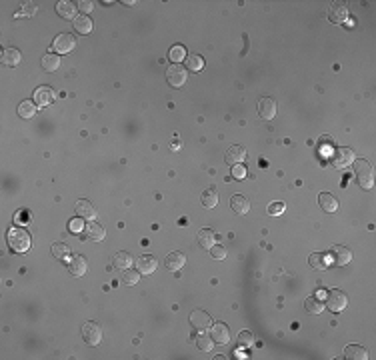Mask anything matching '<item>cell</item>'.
Here are the masks:
<instances>
[{
	"mask_svg": "<svg viewBox=\"0 0 376 360\" xmlns=\"http://www.w3.org/2000/svg\"><path fill=\"white\" fill-rule=\"evenodd\" d=\"M8 244H10V248L14 250V252H28L30 250V246H32V240H30V234H28V230H24V228H20V226H14V228H10L8 230Z\"/></svg>",
	"mask_w": 376,
	"mask_h": 360,
	"instance_id": "obj_1",
	"label": "cell"
},
{
	"mask_svg": "<svg viewBox=\"0 0 376 360\" xmlns=\"http://www.w3.org/2000/svg\"><path fill=\"white\" fill-rule=\"evenodd\" d=\"M352 168H354V174H356V180H358V186L364 188V190H370L372 184H374L372 166H370L366 160H354V162H352Z\"/></svg>",
	"mask_w": 376,
	"mask_h": 360,
	"instance_id": "obj_2",
	"label": "cell"
},
{
	"mask_svg": "<svg viewBox=\"0 0 376 360\" xmlns=\"http://www.w3.org/2000/svg\"><path fill=\"white\" fill-rule=\"evenodd\" d=\"M330 162H332L334 168H346V166H350V164L354 162V152H352V148H348V146L336 148L334 154L330 156Z\"/></svg>",
	"mask_w": 376,
	"mask_h": 360,
	"instance_id": "obj_3",
	"label": "cell"
},
{
	"mask_svg": "<svg viewBox=\"0 0 376 360\" xmlns=\"http://www.w3.org/2000/svg\"><path fill=\"white\" fill-rule=\"evenodd\" d=\"M346 304H348V296L342 292V290H328L326 292V306L332 310V312H340V310H344L346 308Z\"/></svg>",
	"mask_w": 376,
	"mask_h": 360,
	"instance_id": "obj_4",
	"label": "cell"
},
{
	"mask_svg": "<svg viewBox=\"0 0 376 360\" xmlns=\"http://www.w3.org/2000/svg\"><path fill=\"white\" fill-rule=\"evenodd\" d=\"M186 78H188L186 66L172 64V66L166 70V80H168V84L174 86V88H180L182 84H186Z\"/></svg>",
	"mask_w": 376,
	"mask_h": 360,
	"instance_id": "obj_5",
	"label": "cell"
},
{
	"mask_svg": "<svg viewBox=\"0 0 376 360\" xmlns=\"http://www.w3.org/2000/svg\"><path fill=\"white\" fill-rule=\"evenodd\" d=\"M74 46H76V38H74L72 34H66V32L58 34V36L54 38V42H52V50H54V52H60V54L72 52Z\"/></svg>",
	"mask_w": 376,
	"mask_h": 360,
	"instance_id": "obj_6",
	"label": "cell"
},
{
	"mask_svg": "<svg viewBox=\"0 0 376 360\" xmlns=\"http://www.w3.org/2000/svg\"><path fill=\"white\" fill-rule=\"evenodd\" d=\"M82 338L88 346H96L100 340H102V330L96 322H86L82 326Z\"/></svg>",
	"mask_w": 376,
	"mask_h": 360,
	"instance_id": "obj_7",
	"label": "cell"
},
{
	"mask_svg": "<svg viewBox=\"0 0 376 360\" xmlns=\"http://www.w3.org/2000/svg\"><path fill=\"white\" fill-rule=\"evenodd\" d=\"M346 18H348V6L344 2H332L330 8H328V20L340 24Z\"/></svg>",
	"mask_w": 376,
	"mask_h": 360,
	"instance_id": "obj_8",
	"label": "cell"
},
{
	"mask_svg": "<svg viewBox=\"0 0 376 360\" xmlns=\"http://www.w3.org/2000/svg\"><path fill=\"white\" fill-rule=\"evenodd\" d=\"M190 324L196 328V330H208L210 326H212V320H210V316L204 312V310H200V308H196V310H192V314H190Z\"/></svg>",
	"mask_w": 376,
	"mask_h": 360,
	"instance_id": "obj_9",
	"label": "cell"
},
{
	"mask_svg": "<svg viewBox=\"0 0 376 360\" xmlns=\"http://www.w3.org/2000/svg\"><path fill=\"white\" fill-rule=\"evenodd\" d=\"M258 116L264 118V120L274 118V116H276V102H274L272 98H268V96L260 98V100H258Z\"/></svg>",
	"mask_w": 376,
	"mask_h": 360,
	"instance_id": "obj_10",
	"label": "cell"
},
{
	"mask_svg": "<svg viewBox=\"0 0 376 360\" xmlns=\"http://www.w3.org/2000/svg\"><path fill=\"white\" fill-rule=\"evenodd\" d=\"M184 262H186V256H184L182 252L174 250V252L166 254V258H164V268L170 270V272H178V270L184 266Z\"/></svg>",
	"mask_w": 376,
	"mask_h": 360,
	"instance_id": "obj_11",
	"label": "cell"
},
{
	"mask_svg": "<svg viewBox=\"0 0 376 360\" xmlns=\"http://www.w3.org/2000/svg\"><path fill=\"white\" fill-rule=\"evenodd\" d=\"M66 268H68V272H70L72 276L80 278V276H84V274H86V258H84V256H80V254H76V256L68 258Z\"/></svg>",
	"mask_w": 376,
	"mask_h": 360,
	"instance_id": "obj_12",
	"label": "cell"
},
{
	"mask_svg": "<svg viewBox=\"0 0 376 360\" xmlns=\"http://www.w3.org/2000/svg\"><path fill=\"white\" fill-rule=\"evenodd\" d=\"M210 334H212V340L218 342V344H228V340H230V330H228V326L222 324V322L212 324V326H210Z\"/></svg>",
	"mask_w": 376,
	"mask_h": 360,
	"instance_id": "obj_13",
	"label": "cell"
},
{
	"mask_svg": "<svg viewBox=\"0 0 376 360\" xmlns=\"http://www.w3.org/2000/svg\"><path fill=\"white\" fill-rule=\"evenodd\" d=\"M54 98H56V94H54V90L48 88V86H40V88H36V92H34V102H36L38 106H48V104L54 102Z\"/></svg>",
	"mask_w": 376,
	"mask_h": 360,
	"instance_id": "obj_14",
	"label": "cell"
},
{
	"mask_svg": "<svg viewBox=\"0 0 376 360\" xmlns=\"http://www.w3.org/2000/svg\"><path fill=\"white\" fill-rule=\"evenodd\" d=\"M82 234L88 238V240H94V242H98V240H102L104 238V228L98 224V222H94V220H90L88 224H84V230H82Z\"/></svg>",
	"mask_w": 376,
	"mask_h": 360,
	"instance_id": "obj_15",
	"label": "cell"
},
{
	"mask_svg": "<svg viewBox=\"0 0 376 360\" xmlns=\"http://www.w3.org/2000/svg\"><path fill=\"white\" fill-rule=\"evenodd\" d=\"M244 158H246V150H244L242 146H238V144L230 146V148H228V152H226V156H224L226 164H230V166H234V164H240V162H242Z\"/></svg>",
	"mask_w": 376,
	"mask_h": 360,
	"instance_id": "obj_16",
	"label": "cell"
},
{
	"mask_svg": "<svg viewBox=\"0 0 376 360\" xmlns=\"http://www.w3.org/2000/svg\"><path fill=\"white\" fill-rule=\"evenodd\" d=\"M136 268H138V272L140 274H152L154 270H156V258L154 256H150V254H144V256H140L138 260H136Z\"/></svg>",
	"mask_w": 376,
	"mask_h": 360,
	"instance_id": "obj_17",
	"label": "cell"
},
{
	"mask_svg": "<svg viewBox=\"0 0 376 360\" xmlns=\"http://www.w3.org/2000/svg\"><path fill=\"white\" fill-rule=\"evenodd\" d=\"M230 208H232V212H236V214H246V212L250 210V200H248L246 196H242V194H234V196L230 198Z\"/></svg>",
	"mask_w": 376,
	"mask_h": 360,
	"instance_id": "obj_18",
	"label": "cell"
},
{
	"mask_svg": "<svg viewBox=\"0 0 376 360\" xmlns=\"http://www.w3.org/2000/svg\"><path fill=\"white\" fill-rule=\"evenodd\" d=\"M74 210H76L78 216L88 218V220H92V218L96 216V206H94L90 200H78L76 206H74Z\"/></svg>",
	"mask_w": 376,
	"mask_h": 360,
	"instance_id": "obj_19",
	"label": "cell"
},
{
	"mask_svg": "<svg viewBox=\"0 0 376 360\" xmlns=\"http://www.w3.org/2000/svg\"><path fill=\"white\" fill-rule=\"evenodd\" d=\"M332 256H334V264L336 266H346L352 260V252L346 246H334L332 248Z\"/></svg>",
	"mask_w": 376,
	"mask_h": 360,
	"instance_id": "obj_20",
	"label": "cell"
},
{
	"mask_svg": "<svg viewBox=\"0 0 376 360\" xmlns=\"http://www.w3.org/2000/svg\"><path fill=\"white\" fill-rule=\"evenodd\" d=\"M308 262L314 270H326L330 266V256L324 254V252H314V254H310Z\"/></svg>",
	"mask_w": 376,
	"mask_h": 360,
	"instance_id": "obj_21",
	"label": "cell"
},
{
	"mask_svg": "<svg viewBox=\"0 0 376 360\" xmlns=\"http://www.w3.org/2000/svg\"><path fill=\"white\" fill-rule=\"evenodd\" d=\"M318 204H320V208H322L324 212H328V214H332V212L338 210V200H336L332 194H328V192H322V194H320Z\"/></svg>",
	"mask_w": 376,
	"mask_h": 360,
	"instance_id": "obj_22",
	"label": "cell"
},
{
	"mask_svg": "<svg viewBox=\"0 0 376 360\" xmlns=\"http://www.w3.org/2000/svg\"><path fill=\"white\" fill-rule=\"evenodd\" d=\"M344 356L350 360H366L368 358V352L364 346H358V344H348L344 348Z\"/></svg>",
	"mask_w": 376,
	"mask_h": 360,
	"instance_id": "obj_23",
	"label": "cell"
},
{
	"mask_svg": "<svg viewBox=\"0 0 376 360\" xmlns=\"http://www.w3.org/2000/svg\"><path fill=\"white\" fill-rule=\"evenodd\" d=\"M214 240H216V234L210 230V228H202L198 232V244L204 248V250H210L214 246Z\"/></svg>",
	"mask_w": 376,
	"mask_h": 360,
	"instance_id": "obj_24",
	"label": "cell"
},
{
	"mask_svg": "<svg viewBox=\"0 0 376 360\" xmlns=\"http://www.w3.org/2000/svg\"><path fill=\"white\" fill-rule=\"evenodd\" d=\"M112 264H114V268H118V270H126V268H130V264H132V256H130L128 252L120 250V252H116V254L112 256Z\"/></svg>",
	"mask_w": 376,
	"mask_h": 360,
	"instance_id": "obj_25",
	"label": "cell"
},
{
	"mask_svg": "<svg viewBox=\"0 0 376 360\" xmlns=\"http://www.w3.org/2000/svg\"><path fill=\"white\" fill-rule=\"evenodd\" d=\"M56 12L62 16V18H76V6L72 4V2H68V0H62V2H58L56 4Z\"/></svg>",
	"mask_w": 376,
	"mask_h": 360,
	"instance_id": "obj_26",
	"label": "cell"
},
{
	"mask_svg": "<svg viewBox=\"0 0 376 360\" xmlns=\"http://www.w3.org/2000/svg\"><path fill=\"white\" fill-rule=\"evenodd\" d=\"M74 28H76V32H80V34H90V32H92V20H90L86 14L76 16Z\"/></svg>",
	"mask_w": 376,
	"mask_h": 360,
	"instance_id": "obj_27",
	"label": "cell"
},
{
	"mask_svg": "<svg viewBox=\"0 0 376 360\" xmlns=\"http://www.w3.org/2000/svg\"><path fill=\"white\" fill-rule=\"evenodd\" d=\"M50 252H52V256H54L56 260H68V258H70V248H68V244H62V242L52 244Z\"/></svg>",
	"mask_w": 376,
	"mask_h": 360,
	"instance_id": "obj_28",
	"label": "cell"
},
{
	"mask_svg": "<svg viewBox=\"0 0 376 360\" xmlns=\"http://www.w3.org/2000/svg\"><path fill=\"white\" fill-rule=\"evenodd\" d=\"M42 68H44L46 72L58 70V68H60V56H58V54H46V56L42 58Z\"/></svg>",
	"mask_w": 376,
	"mask_h": 360,
	"instance_id": "obj_29",
	"label": "cell"
},
{
	"mask_svg": "<svg viewBox=\"0 0 376 360\" xmlns=\"http://www.w3.org/2000/svg\"><path fill=\"white\" fill-rule=\"evenodd\" d=\"M36 114V104L34 102H30V100H22L20 104H18V116H22V118H32Z\"/></svg>",
	"mask_w": 376,
	"mask_h": 360,
	"instance_id": "obj_30",
	"label": "cell"
},
{
	"mask_svg": "<svg viewBox=\"0 0 376 360\" xmlns=\"http://www.w3.org/2000/svg\"><path fill=\"white\" fill-rule=\"evenodd\" d=\"M184 60H186V68L192 72H200L204 68V58L200 54H188Z\"/></svg>",
	"mask_w": 376,
	"mask_h": 360,
	"instance_id": "obj_31",
	"label": "cell"
},
{
	"mask_svg": "<svg viewBox=\"0 0 376 360\" xmlns=\"http://www.w3.org/2000/svg\"><path fill=\"white\" fill-rule=\"evenodd\" d=\"M2 62H4L6 66H16V64L20 62V52H18L16 48H6V50L2 52Z\"/></svg>",
	"mask_w": 376,
	"mask_h": 360,
	"instance_id": "obj_32",
	"label": "cell"
},
{
	"mask_svg": "<svg viewBox=\"0 0 376 360\" xmlns=\"http://www.w3.org/2000/svg\"><path fill=\"white\" fill-rule=\"evenodd\" d=\"M122 282H124L126 286L138 284V282H140V272H138V270H130V268L122 270Z\"/></svg>",
	"mask_w": 376,
	"mask_h": 360,
	"instance_id": "obj_33",
	"label": "cell"
},
{
	"mask_svg": "<svg viewBox=\"0 0 376 360\" xmlns=\"http://www.w3.org/2000/svg\"><path fill=\"white\" fill-rule=\"evenodd\" d=\"M304 306H306V310H308L310 314H320V312L324 310V308H322V302H320L318 296H308L306 302H304Z\"/></svg>",
	"mask_w": 376,
	"mask_h": 360,
	"instance_id": "obj_34",
	"label": "cell"
},
{
	"mask_svg": "<svg viewBox=\"0 0 376 360\" xmlns=\"http://www.w3.org/2000/svg\"><path fill=\"white\" fill-rule=\"evenodd\" d=\"M212 344H214V340H212V336H208V334H206V330H202V332L198 334V338H196V346H198L200 350H204V352H208V350L212 348Z\"/></svg>",
	"mask_w": 376,
	"mask_h": 360,
	"instance_id": "obj_35",
	"label": "cell"
},
{
	"mask_svg": "<svg viewBox=\"0 0 376 360\" xmlns=\"http://www.w3.org/2000/svg\"><path fill=\"white\" fill-rule=\"evenodd\" d=\"M168 56H170V60H172L174 64H178L180 60H184V58H186V50H184V46L176 44V46H172V48H170Z\"/></svg>",
	"mask_w": 376,
	"mask_h": 360,
	"instance_id": "obj_36",
	"label": "cell"
},
{
	"mask_svg": "<svg viewBox=\"0 0 376 360\" xmlns=\"http://www.w3.org/2000/svg\"><path fill=\"white\" fill-rule=\"evenodd\" d=\"M202 204H204L206 208H214V206L218 204V196H216V190H214V188H210V190H206V192L202 194Z\"/></svg>",
	"mask_w": 376,
	"mask_h": 360,
	"instance_id": "obj_37",
	"label": "cell"
},
{
	"mask_svg": "<svg viewBox=\"0 0 376 360\" xmlns=\"http://www.w3.org/2000/svg\"><path fill=\"white\" fill-rule=\"evenodd\" d=\"M210 254H212L214 260H224V258H226V248H224L222 244H214V246L210 248Z\"/></svg>",
	"mask_w": 376,
	"mask_h": 360,
	"instance_id": "obj_38",
	"label": "cell"
},
{
	"mask_svg": "<svg viewBox=\"0 0 376 360\" xmlns=\"http://www.w3.org/2000/svg\"><path fill=\"white\" fill-rule=\"evenodd\" d=\"M284 210H286L284 202H272V204L268 206V214H270V216H278V214H282Z\"/></svg>",
	"mask_w": 376,
	"mask_h": 360,
	"instance_id": "obj_39",
	"label": "cell"
},
{
	"mask_svg": "<svg viewBox=\"0 0 376 360\" xmlns=\"http://www.w3.org/2000/svg\"><path fill=\"white\" fill-rule=\"evenodd\" d=\"M238 340H240V344H242V346H250V344H252V340H254V336H252V332L242 330V332L238 334Z\"/></svg>",
	"mask_w": 376,
	"mask_h": 360,
	"instance_id": "obj_40",
	"label": "cell"
},
{
	"mask_svg": "<svg viewBox=\"0 0 376 360\" xmlns=\"http://www.w3.org/2000/svg\"><path fill=\"white\" fill-rule=\"evenodd\" d=\"M244 176H246V168H244L242 164H234V166H232V178L242 180Z\"/></svg>",
	"mask_w": 376,
	"mask_h": 360,
	"instance_id": "obj_41",
	"label": "cell"
},
{
	"mask_svg": "<svg viewBox=\"0 0 376 360\" xmlns=\"http://www.w3.org/2000/svg\"><path fill=\"white\" fill-rule=\"evenodd\" d=\"M82 230H84V226H82V222H80L78 218L70 220V232H72V234H78V232H82Z\"/></svg>",
	"mask_w": 376,
	"mask_h": 360,
	"instance_id": "obj_42",
	"label": "cell"
},
{
	"mask_svg": "<svg viewBox=\"0 0 376 360\" xmlns=\"http://www.w3.org/2000/svg\"><path fill=\"white\" fill-rule=\"evenodd\" d=\"M92 6H94V4H92L90 0H82V2H78V8H80L82 12H90V10H92Z\"/></svg>",
	"mask_w": 376,
	"mask_h": 360,
	"instance_id": "obj_43",
	"label": "cell"
},
{
	"mask_svg": "<svg viewBox=\"0 0 376 360\" xmlns=\"http://www.w3.org/2000/svg\"><path fill=\"white\" fill-rule=\"evenodd\" d=\"M34 12H36V6H34V4H30V6L26 4L20 12H16V16H22V14H34Z\"/></svg>",
	"mask_w": 376,
	"mask_h": 360,
	"instance_id": "obj_44",
	"label": "cell"
}]
</instances>
